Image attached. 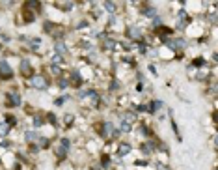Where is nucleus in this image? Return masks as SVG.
Masks as SVG:
<instances>
[{"mask_svg":"<svg viewBox=\"0 0 218 170\" xmlns=\"http://www.w3.org/2000/svg\"><path fill=\"white\" fill-rule=\"evenodd\" d=\"M32 84H34L37 90H45L47 88V81H45V77H41V75L32 77Z\"/></svg>","mask_w":218,"mask_h":170,"instance_id":"obj_1","label":"nucleus"},{"mask_svg":"<svg viewBox=\"0 0 218 170\" xmlns=\"http://www.w3.org/2000/svg\"><path fill=\"white\" fill-rule=\"evenodd\" d=\"M0 75L4 79H11V68L7 62H0Z\"/></svg>","mask_w":218,"mask_h":170,"instance_id":"obj_2","label":"nucleus"},{"mask_svg":"<svg viewBox=\"0 0 218 170\" xmlns=\"http://www.w3.org/2000/svg\"><path fill=\"white\" fill-rule=\"evenodd\" d=\"M112 135H114L112 124H110V122H105V124H103V137H105V138H110Z\"/></svg>","mask_w":218,"mask_h":170,"instance_id":"obj_3","label":"nucleus"},{"mask_svg":"<svg viewBox=\"0 0 218 170\" xmlns=\"http://www.w3.org/2000/svg\"><path fill=\"white\" fill-rule=\"evenodd\" d=\"M185 45H187V43H185V39H175V41L170 43V47H172V49H177V51L185 49Z\"/></svg>","mask_w":218,"mask_h":170,"instance_id":"obj_4","label":"nucleus"},{"mask_svg":"<svg viewBox=\"0 0 218 170\" xmlns=\"http://www.w3.org/2000/svg\"><path fill=\"white\" fill-rule=\"evenodd\" d=\"M10 101L13 103L15 107H19V105H21V96H19L17 92H11V94H10Z\"/></svg>","mask_w":218,"mask_h":170,"instance_id":"obj_5","label":"nucleus"},{"mask_svg":"<svg viewBox=\"0 0 218 170\" xmlns=\"http://www.w3.org/2000/svg\"><path fill=\"white\" fill-rule=\"evenodd\" d=\"M129 38H132V39H140V38H142L140 30H138V28H130V30H129Z\"/></svg>","mask_w":218,"mask_h":170,"instance_id":"obj_6","label":"nucleus"},{"mask_svg":"<svg viewBox=\"0 0 218 170\" xmlns=\"http://www.w3.org/2000/svg\"><path fill=\"white\" fill-rule=\"evenodd\" d=\"M21 71H22V75H30L32 73V68H30V64H28V62H22V66H21Z\"/></svg>","mask_w":218,"mask_h":170,"instance_id":"obj_7","label":"nucleus"},{"mask_svg":"<svg viewBox=\"0 0 218 170\" xmlns=\"http://www.w3.org/2000/svg\"><path fill=\"white\" fill-rule=\"evenodd\" d=\"M130 152V146L129 144H121L120 146V155H125V153H129Z\"/></svg>","mask_w":218,"mask_h":170,"instance_id":"obj_8","label":"nucleus"},{"mask_svg":"<svg viewBox=\"0 0 218 170\" xmlns=\"http://www.w3.org/2000/svg\"><path fill=\"white\" fill-rule=\"evenodd\" d=\"M162 107H164L162 101H153L151 103V110H158V109H162Z\"/></svg>","mask_w":218,"mask_h":170,"instance_id":"obj_9","label":"nucleus"},{"mask_svg":"<svg viewBox=\"0 0 218 170\" xmlns=\"http://www.w3.org/2000/svg\"><path fill=\"white\" fill-rule=\"evenodd\" d=\"M35 133L34 131H26V142H32V140H35Z\"/></svg>","mask_w":218,"mask_h":170,"instance_id":"obj_10","label":"nucleus"},{"mask_svg":"<svg viewBox=\"0 0 218 170\" xmlns=\"http://www.w3.org/2000/svg\"><path fill=\"white\" fill-rule=\"evenodd\" d=\"M7 129H10V125H7V124H0V135H6V133H7Z\"/></svg>","mask_w":218,"mask_h":170,"instance_id":"obj_11","label":"nucleus"},{"mask_svg":"<svg viewBox=\"0 0 218 170\" xmlns=\"http://www.w3.org/2000/svg\"><path fill=\"white\" fill-rule=\"evenodd\" d=\"M157 11L153 10V8H147V10H144V15H147V17H155Z\"/></svg>","mask_w":218,"mask_h":170,"instance_id":"obj_12","label":"nucleus"},{"mask_svg":"<svg viewBox=\"0 0 218 170\" xmlns=\"http://www.w3.org/2000/svg\"><path fill=\"white\" fill-rule=\"evenodd\" d=\"M56 51H58L60 54H65V53H67V51H65V45H63V43H58V45H56Z\"/></svg>","mask_w":218,"mask_h":170,"instance_id":"obj_13","label":"nucleus"},{"mask_svg":"<svg viewBox=\"0 0 218 170\" xmlns=\"http://www.w3.org/2000/svg\"><path fill=\"white\" fill-rule=\"evenodd\" d=\"M121 131H130V124H129V122H121Z\"/></svg>","mask_w":218,"mask_h":170,"instance_id":"obj_14","label":"nucleus"},{"mask_svg":"<svg viewBox=\"0 0 218 170\" xmlns=\"http://www.w3.org/2000/svg\"><path fill=\"white\" fill-rule=\"evenodd\" d=\"M151 150H153V144H144V152L145 153H149Z\"/></svg>","mask_w":218,"mask_h":170,"instance_id":"obj_15","label":"nucleus"},{"mask_svg":"<svg viewBox=\"0 0 218 170\" xmlns=\"http://www.w3.org/2000/svg\"><path fill=\"white\" fill-rule=\"evenodd\" d=\"M106 10H108V11H114V10H116V6H114L112 2H108V4H106Z\"/></svg>","mask_w":218,"mask_h":170,"instance_id":"obj_16","label":"nucleus"},{"mask_svg":"<svg viewBox=\"0 0 218 170\" xmlns=\"http://www.w3.org/2000/svg\"><path fill=\"white\" fill-rule=\"evenodd\" d=\"M34 124H35V127H39V125L43 124V120H41V118H35V120H34Z\"/></svg>","mask_w":218,"mask_h":170,"instance_id":"obj_17","label":"nucleus"},{"mask_svg":"<svg viewBox=\"0 0 218 170\" xmlns=\"http://www.w3.org/2000/svg\"><path fill=\"white\" fill-rule=\"evenodd\" d=\"M73 81H75V82H80V79H78V73H77V71H73Z\"/></svg>","mask_w":218,"mask_h":170,"instance_id":"obj_18","label":"nucleus"},{"mask_svg":"<svg viewBox=\"0 0 218 170\" xmlns=\"http://www.w3.org/2000/svg\"><path fill=\"white\" fill-rule=\"evenodd\" d=\"M37 142H39L41 146H47V138H41V137H39V138H37Z\"/></svg>","mask_w":218,"mask_h":170,"instance_id":"obj_19","label":"nucleus"},{"mask_svg":"<svg viewBox=\"0 0 218 170\" xmlns=\"http://www.w3.org/2000/svg\"><path fill=\"white\" fill-rule=\"evenodd\" d=\"M52 62H54V64H60V62H62V56H54Z\"/></svg>","mask_w":218,"mask_h":170,"instance_id":"obj_20","label":"nucleus"},{"mask_svg":"<svg viewBox=\"0 0 218 170\" xmlns=\"http://www.w3.org/2000/svg\"><path fill=\"white\" fill-rule=\"evenodd\" d=\"M28 8H37V2H28Z\"/></svg>","mask_w":218,"mask_h":170,"instance_id":"obj_21","label":"nucleus"}]
</instances>
